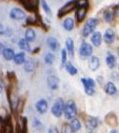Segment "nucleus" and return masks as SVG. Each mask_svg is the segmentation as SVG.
<instances>
[{
	"label": "nucleus",
	"instance_id": "obj_1",
	"mask_svg": "<svg viewBox=\"0 0 119 133\" xmlns=\"http://www.w3.org/2000/svg\"><path fill=\"white\" fill-rule=\"evenodd\" d=\"M64 115L67 120H72L76 118L77 115V108L74 101L69 100L65 104V109H64Z\"/></svg>",
	"mask_w": 119,
	"mask_h": 133
},
{
	"label": "nucleus",
	"instance_id": "obj_2",
	"mask_svg": "<svg viewBox=\"0 0 119 133\" xmlns=\"http://www.w3.org/2000/svg\"><path fill=\"white\" fill-rule=\"evenodd\" d=\"M65 104L62 98H58L56 99V101L53 104V108H52V113L54 117L56 118H60L62 116V114L64 113V109H65Z\"/></svg>",
	"mask_w": 119,
	"mask_h": 133
},
{
	"label": "nucleus",
	"instance_id": "obj_3",
	"mask_svg": "<svg viewBox=\"0 0 119 133\" xmlns=\"http://www.w3.org/2000/svg\"><path fill=\"white\" fill-rule=\"evenodd\" d=\"M97 24H98V20L96 18H90L86 22V24L84 25L83 30H82V35L84 37L89 36L91 33L93 32V31L96 28Z\"/></svg>",
	"mask_w": 119,
	"mask_h": 133
},
{
	"label": "nucleus",
	"instance_id": "obj_4",
	"mask_svg": "<svg viewBox=\"0 0 119 133\" xmlns=\"http://www.w3.org/2000/svg\"><path fill=\"white\" fill-rule=\"evenodd\" d=\"M81 82L83 84L86 94L90 95V96H92L95 93V90H94L95 82L91 78H81Z\"/></svg>",
	"mask_w": 119,
	"mask_h": 133
},
{
	"label": "nucleus",
	"instance_id": "obj_5",
	"mask_svg": "<svg viewBox=\"0 0 119 133\" xmlns=\"http://www.w3.org/2000/svg\"><path fill=\"white\" fill-rule=\"evenodd\" d=\"M76 7H77V0H71V1H69L58 11V17H62L65 14L71 12Z\"/></svg>",
	"mask_w": 119,
	"mask_h": 133
},
{
	"label": "nucleus",
	"instance_id": "obj_6",
	"mask_svg": "<svg viewBox=\"0 0 119 133\" xmlns=\"http://www.w3.org/2000/svg\"><path fill=\"white\" fill-rule=\"evenodd\" d=\"M92 47L89 43H86V42H83L82 44L80 45V48H79V54L82 58H87V57H90V56L92 54Z\"/></svg>",
	"mask_w": 119,
	"mask_h": 133
},
{
	"label": "nucleus",
	"instance_id": "obj_7",
	"mask_svg": "<svg viewBox=\"0 0 119 133\" xmlns=\"http://www.w3.org/2000/svg\"><path fill=\"white\" fill-rule=\"evenodd\" d=\"M105 122L107 125L111 127V128H115L118 125V119H117V116L115 115V113H114V112H109L106 115Z\"/></svg>",
	"mask_w": 119,
	"mask_h": 133
},
{
	"label": "nucleus",
	"instance_id": "obj_8",
	"mask_svg": "<svg viewBox=\"0 0 119 133\" xmlns=\"http://www.w3.org/2000/svg\"><path fill=\"white\" fill-rule=\"evenodd\" d=\"M10 17L14 20H23L26 18V14L20 9L14 8L10 12Z\"/></svg>",
	"mask_w": 119,
	"mask_h": 133
},
{
	"label": "nucleus",
	"instance_id": "obj_9",
	"mask_svg": "<svg viewBox=\"0 0 119 133\" xmlns=\"http://www.w3.org/2000/svg\"><path fill=\"white\" fill-rule=\"evenodd\" d=\"M85 125L91 131L94 130L98 127V119L93 116H88L85 119Z\"/></svg>",
	"mask_w": 119,
	"mask_h": 133
},
{
	"label": "nucleus",
	"instance_id": "obj_10",
	"mask_svg": "<svg viewBox=\"0 0 119 133\" xmlns=\"http://www.w3.org/2000/svg\"><path fill=\"white\" fill-rule=\"evenodd\" d=\"M47 84L52 90H56L59 87V78L56 75H50L47 78Z\"/></svg>",
	"mask_w": 119,
	"mask_h": 133
},
{
	"label": "nucleus",
	"instance_id": "obj_11",
	"mask_svg": "<svg viewBox=\"0 0 119 133\" xmlns=\"http://www.w3.org/2000/svg\"><path fill=\"white\" fill-rule=\"evenodd\" d=\"M36 110L38 111L40 114H44L48 111V108H49V105H48V102L45 99H40L38 102L36 103L35 105Z\"/></svg>",
	"mask_w": 119,
	"mask_h": 133
},
{
	"label": "nucleus",
	"instance_id": "obj_12",
	"mask_svg": "<svg viewBox=\"0 0 119 133\" xmlns=\"http://www.w3.org/2000/svg\"><path fill=\"white\" fill-rule=\"evenodd\" d=\"M23 4L25 5V7L30 11H36L37 7H38V2L39 0H21Z\"/></svg>",
	"mask_w": 119,
	"mask_h": 133
},
{
	"label": "nucleus",
	"instance_id": "obj_13",
	"mask_svg": "<svg viewBox=\"0 0 119 133\" xmlns=\"http://www.w3.org/2000/svg\"><path fill=\"white\" fill-rule=\"evenodd\" d=\"M100 66V60L97 56H91L89 61V69L92 71H95L98 69Z\"/></svg>",
	"mask_w": 119,
	"mask_h": 133
},
{
	"label": "nucleus",
	"instance_id": "obj_14",
	"mask_svg": "<svg viewBox=\"0 0 119 133\" xmlns=\"http://www.w3.org/2000/svg\"><path fill=\"white\" fill-rule=\"evenodd\" d=\"M114 39H115V33L114 31L111 30V29H108L105 32V35H104V40L107 44H111L114 42Z\"/></svg>",
	"mask_w": 119,
	"mask_h": 133
},
{
	"label": "nucleus",
	"instance_id": "obj_15",
	"mask_svg": "<svg viewBox=\"0 0 119 133\" xmlns=\"http://www.w3.org/2000/svg\"><path fill=\"white\" fill-rule=\"evenodd\" d=\"M2 55L4 57V59H6L7 61H11L12 59H14V50L12 49H10V48H6V49H3L2 50Z\"/></svg>",
	"mask_w": 119,
	"mask_h": 133
},
{
	"label": "nucleus",
	"instance_id": "obj_16",
	"mask_svg": "<svg viewBox=\"0 0 119 133\" xmlns=\"http://www.w3.org/2000/svg\"><path fill=\"white\" fill-rule=\"evenodd\" d=\"M105 92L109 95H114L117 93V89L116 86L114 85L112 82H108L105 85Z\"/></svg>",
	"mask_w": 119,
	"mask_h": 133
},
{
	"label": "nucleus",
	"instance_id": "obj_17",
	"mask_svg": "<svg viewBox=\"0 0 119 133\" xmlns=\"http://www.w3.org/2000/svg\"><path fill=\"white\" fill-rule=\"evenodd\" d=\"M106 64L109 66V69H114L116 66V58L111 52H109L106 57Z\"/></svg>",
	"mask_w": 119,
	"mask_h": 133
},
{
	"label": "nucleus",
	"instance_id": "obj_18",
	"mask_svg": "<svg viewBox=\"0 0 119 133\" xmlns=\"http://www.w3.org/2000/svg\"><path fill=\"white\" fill-rule=\"evenodd\" d=\"M66 48H67V52L69 53L71 57L74 56V45L72 38H67L66 40Z\"/></svg>",
	"mask_w": 119,
	"mask_h": 133
},
{
	"label": "nucleus",
	"instance_id": "obj_19",
	"mask_svg": "<svg viewBox=\"0 0 119 133\" xmlns=\"http://www.w3.org/2000/svg\"><path fill=\"white\" fill-rule=\"evenodd\" d=\"M101 42H102V35H101V32L99 31H96L94 32L91 36V43L93 46L95 47H99L101 45Z\"/></svg>",
	"mask_w": 119,
	"mask_h": 133
},
{
	"label": "nucleus",
	"instance_id": "obj_20",
	"mask_svg": "<svg viewBox=\"0 0 119 133\" xmlns=\"http://www.w3.org/2000/svg\"><path fill=\"white\" fill-rule=\"evenodd\" d=\"M87 14V9L86 8H78L77 11H76V14H75V16H76V19H77L78 22H81L85 19Z\"/></svg>",
	"mask_w": 119,
	"mask_h": 133
},
{
	"label": "nucleus",
	"instance_id": "obj_21",
	"mask_svg": "<svg viewBox=\"0 0 119 133\" xmlns=\"http://www.w3.org/2000/svg\"><path fill=\"white\" fill-rule=\"evenodd\" d=\"M36 66L35 61L33 59H30L28 61L25 62V65H24V69H25L27 72H33Z\"/></svg>",
	"mask_w": 119,
	"mask_h": 133
},
{
	"label": "nucleus",
	"instance_id": "obj_22",
	"mask_svg": "<svg viewBox=\"0 0 119 133\" xmlns=\"http://www.w3.org/2000/svg\"><path fill=\"white\" fill-rule=\"evenodd\" d=\"M115 16V14H114V10H107L104 12V19H105L106 22L111 23L114 21V18Z\"/></svg>",
	"mask_w": 119,
	"mask_h": 133
},
{
	"label": "nucleus",
	"instance_id": "obj_23",
	"mask_svg": "<svg viewBox=\"0 0 119 133\" xmlns=\"http://www.w3.org/2000/svg\"><path fill=\"white\" fill-rule=\"evenodd\" d=\"M47 44L52 50H56L58 49V42H57L56 38H54V37H49L47 39Z\"/></svg>",
	"mask_w": 119,
	"mask_h": 133
},
{
	"label": "nucleus",
	"instance_id": "obj_24",
	"mask_svg": "<svg viewBox=\"0 0 119 133\" xmlns=\"http://www.w3.org/2000/svg\"><path fill=\"white\" fill-rule=\"evenodd\" d=\"M14 63L16 65H21L24 64L26 62V55L24 52H18L17 54H15L14 59Z\"/></svg>",
	"mask_w": 119,
	"mask_h": 133
},
{
	"label": "nucleus",
	"instance_id": "obj_25",
	"mask_svg": "<svg viewBox=\"0 0 119 133\" xmlns=\"http://www.w3.org/2000/svg\"><path fill=\"white\" fill-rule=\"evenodd\" d=\"M63 27L64 29L68 31H71L73 29L74 27V22H73V19L72 18H66V19L64 20L63 22Z\"/></svg>",
	"mask_w": 119,
	"mask_h": 133
},
{
	"label": "nucleus",
	"instance_id": "obj_26",
	"mask_svg": "<svg viewBox=\"0 0 119 133\" xmlns=\"http://www.w3.org/2000/svg\"><path fill=\"white\" fill-rule=\"evenodd\" d=\"M70 125L72 127L73 132H77L78 130H80V128H81L80 121H79L78 119H76V118L71 120V122H70Z\"/></svg>",
	"mask_w": 119,
	"mask_h": 133
},
{
	"label": "nucleus",
	"instance_id": "obj_27",
	"mask_svg": "<svg viewBox=\"0 0 119 133\" xmlns=\"http://www.w3.org/2000/svg\"><path fill=\"white\" fill-rule=\"evenodd\" d=\"M35 31L33 29H28L25 32V39L28 42H33L35 39Z\"/></svg>",
	"mask_w": 119,
	"mask_h": 133
},
{
	"label": "nucleus",
	"instance_id": "obj_28",
	"mask_svg": "<svg viewBox=\"0 0 119 133\" xmlns=\"http://www.w3.org/2000/svg\"><path fill=\"white\" fill-rule=\"evenodd\" d=\"M18 47L22 50H26V51H30V44L26 39H20L18 41Z\"/></svg>",
	"mask_w": 119,
	"mask_h": 133
},
{
	"label": "nucleus",
	"instance_id": "obj_29",
	"mask_svg": "<svg viewBox=\"0 0 119 133\" xmlns=\"http://www.w3.org/2000/svg\"><path fill=\"white\" fill-rule=\"evenodd\" d=\"M65 68H66V70L68 71V73H70L71 75L77 74V69L71 62H67L66 65H65Z\"/></svg>",
	"mask_w": 119,
	"mask_h": 133
},
{
	"label": "nucleus",
	"instance_id": "obj_30",
	"mask_svg": "<svg viewBox=\"0 0 119 133\" xmlns=\"http://www.w3.org/2000/svg\"><path fill=\"white\" fill-rule=\"evenodd\" d=\"M19 129L24 133H26L27 131V120L24 117H21L19 120Z\"/></svg>",
	"mask_w": 119,
	"mask_h": 133
},
{
	"label": "nucleus",
	"instance_id": "obj_31",
	"mask_svg": "<svg viewBox=\"0 0 119 133\" xmlns=\"http://www.w3.org/2000/svg\"><path fill=\"white\" fill-rule=\"evenodd\" d=\"M45 63L47 65H52L54 62V55L52 52H48L45 56Z\"/></svg>",
	"mask_w": 119,
	"mask_h": 133
},
{
	"label": "nucleus",
	"instance_id": "obj_32",
	"mask_svg": "<svg viewBox=\"0 0 119 133\" xmlns=\"http://www.w3.org/2000/svg\"><path fill=\"white\" fill-rule=\"evenodd\" d=\"M41 5H42V8H43L45 12H46L48 15H52L51 8H50V6L48 5V3L46 2V0H41Z\"/></svg>",
	"mask_w": 119,
	"mask_h": 133
},
{
	"label": "nucleus",
	"instance_id": "obj_33",
	"mask_svg": "<svg viewBox=\"0 0 119 133\" xmlns=\"http://www.w3.org/2000/svg\"><path fill=\"white\" fill-rule=\"evenodd\" d=\"M61 133H74L70 124H64L61 128Z\"/></svg>",
	"mask_w": 119,
	"mask_h": 133
},
{
	"label": "nucleus",
	"instance_id": "obj_34",
	"mask_svg": "<svg viewBox=\"0 0 119 133\" xmlns=\"http://www.w3.org/2000/svg\"><path fill=\"white\" fill-rule=\"evenodd\" d=\"M77 7L78 8H86L89 7V0H77Z\"/></svg>",
	"mask_w": 119,
	"mask_h": 133
},
{
	"label": "nucleus",
	"instance_id": "obj_35",
	"mask_svg": "<svg viewBox=\"0 0 119 133\" xmlns=\"http://www.w3.org/2000/svg\"><path fill=\"white\" fill-rule=\"evenodd\" d=\"M61 55H62V59H61V65L62 66H65L66 65V63L68 61H67V51L65 50H62V51H61Z\"/></svg>",
	"mask_w": 119,
	"mask_h": 133
},
{
	"label": "nucleus",
	"instance_id": "obj_36",
	"mask_svg": "<svg viewBox=\"0 0 119 133\" xmlns=\"http://www.w3.org/2000/svg\"><path fill=\"white\" fill-rule=\"evenodd\" d=\"M48 133H59V132H58V129L55 127H52V128H50Z\"/></svg>",
	"mask_w": 119,
	"mask_h": 133
},
{
	"label": "nucleus",
	"instance_id": "obj_37",
	"mask_svg": "<svg viewBox=\"0 0 119 133\" xmlns=\"http://www.w3.org/2000/svg\"><path fill=\"white\" fill-rule=\"evenodd\" d=\"M114 14H115V16L119 17V8H116L114 10Z\"/></svg>",
	"mask_w": 119,
	"mask_h": 133
},
{
	"label": "nucleus",
	"instance_id": "obj_38",
	"mask_svg": "<svg viewBox=\"0 0 119 133\" xmlns=\"http://www.w3.org/2000/svg\"><path fill=\"white\" fill-rule=\"evenodd\" d=\"M110 133H119V132L116 130V129H112V130H111V132Z\"/></svg>",
	"mask_w": 119,
	"mask_h": 133
},
{
	"label": "nucleus",
	"instance_id": "obj_39",
	"mask_svg": "<svg viewBox=\"0 0 119 133\" xmlns=\"http://www.w3.org/2000/svg\"><path fill=\"white\" fill-rule=\"evenodd\" d=\"M117 53H118V56H119V48L117 49Z\"/></svg>",
	"mask_w": 119,
	"mask_h": 133
},
{
	"label": "nucleus",
	"instance_id": "obj_40",
	"mask_svg": "<svg viewBox=\"0 0 119 133\" xmlns=\"http://www.w3.org/2000/svg\"><path fill=\"white\" fill-rule=\"evenodd\" d=\"M89 133H93V132H91V131H90V132Z\"/></svg>",
	"mask_w": 119,
	"mask_h": 133
},
{
	"label": "nucleus",
	"instance_id": "obj_41",
	"mask_svg": "<svg viewBox=\"0 0 119 133\" xmlns=\"http://www.w3.org/2000/svg\"><path fill=\"white\" fill-rule=\"evenodd\" d=\"M118 69H119V66H118Z\"/></svg>",
	"mask_w": 119,
	"mask_h": 133
}]
</instances>
